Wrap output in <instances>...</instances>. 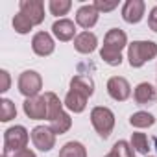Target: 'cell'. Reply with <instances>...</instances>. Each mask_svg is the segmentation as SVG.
I'll return each instance as SVG.
<instances>
[{"label": "cell", "mask_w": 157, "mask_h": 157, "mask_svg": "<svg viewBox=\"0 0 157 157\" xmlns=\"http://www.w3.org/2000/svg\"><path fill=\"white\" fill-rule=\"evenodd\" d=\"M91 124L96 129V133L104 139H107L115 128V113L109 107L104 105H96L91 111Z\"/></svg>", "instance_id": "obj_3"}, {"label": "cell", "mask_w": 157, "mask_h": 157, "mask_svg": "<svg viewBox=\"0 0 157 157\" xmlns=\"http://www.w3.org/2000/svg\"><path fill=\"white\" fill-rule=\"evenodd\" d=\"M87 100H89V98H85V96L80 94V93L68 91L63 104H65V107H67L68 111H72V113H83L85 107H87Z\"/></svg>", "instance_id": "obj_17"}, {"label": "cell", "mask_w": 157, "mask_h": 157, "mask_svg": "<svg viewBox=\"0 0 157 157\" xmlns=\"http://www.w3.org/2000/svg\"><path fill=\"white\" fill-rule=\"evenodd\" d=\"M128 46V35L120 28H111L104 37V46L100 50V57L104 63L111 67H118L122 63V50Z\"/></svg>", "instance_id": "obj_1"}, {"label": "cell", "mask_w": 157, "mask_h": 157, "mask_svg": "<svg viewBox=\"0 0 157 157\" xmlns=\"http://www.w3.org/2000/svg\"><path fill=\"white\" fill-rule=\"evenodd\" d=\"M153 144H155V150H157V137H155V140H153Z\"/></svg>", "instance_id": "obj_31"}, {"label": "cell", "mask_w": 157, "mask_h": 157, "mask_svg": "<svg viewBox=\"0 0 157 157\" xmlns=\"http://www.w3.org/2000/svg\"><path fill=\"white\" fill-rule=\"evenodd\" d=\"M59 157H87V148L78 140H70L63 144V148L59 150Z\"/></svg>", "instance_id": "obj_19"}, {"label": "cell", "mask_w": 157, "mask_h": 157, "mask_svg": "<svg viewBox=\"0 0 157 157\" xmlns=\"http://www.w3.org/2000/svg\"><path fill=\"white\" fill-rule=\"evenodd\" d=\"M21 13H24L33 26H39L44 21V4L43 0H21L19 2Z\"/></svg>", "instance_id": "obj_9"}, {"label": "cell", "mask_w": 157, "mask_h": 157, "mask_svg": "<svg viewBox=\"0 0 157 157\" xmlns=\"http://www.w3.org/2000/svg\"><path fill=\"white\" fill-rule=\"evenodd\" d=\"M0 78H2V85H0V93H8L11 85V78L8 70H0Z\"/></svg>", "instance_id": "obj_28"}, {"label": "cell", "mask_w": 157, "mask_h": 157, "mask_svg": "<svg viewBox=\"0 0 157 157\" xmlns=\"http://www.w3.org/2000/svg\"><path fill=\"white\" fill-rule=\"evenodd\" d=\"M98 17H100L98 10L93 4H85V6H82L80 10L76 11V24L80 28H83L85 32H89L93 26H96Z\"/></svg>", "instance_id": "obj_12"}, {"label": "cell", "mask_w": 157, "mask_h": 157, "mask_svg": "<svg viewBox=\"0 0 157 157\" xmlns=\"http://www.w3.org/2000/svg\"><path fill=\"white\" fill-rule=\"evenodd\" d=\"M98 46V37L93 32H82L74 39V48L80 54H93Z\"/></svg>", "instance_id": "obj_16"}, {"label": "cell", "mask_w": 157, "mask_h": 157, "mask_svg": "<svg viewBox=\"0 0 157 157\" xmlns=\"http://www.w3.org/2000/svg\"><path fill=\"white\" fill-rule=\"evenodd\" d=\"M17 117V107L10 98H2L0 100V120L2 122H10Z\"/></svg>", "instance_id": "obj_22"}, {"label": "cell", "mask_w": 157, "mask_h": 157, "mask_svg": "<svg viewBox=\"0 0 157 157\" xmlns=\"http://www.w3.org/2000/svg\"><path fill=\"white\" fill-rule=\"evenodd\" d=\"M157 98V91L153 85H150L148 82H142L135 87L133 91V100L139 104V105H151Z\"/></svg>", "instance_id": "obj_15"}, {"label": "cell", "mask_w": 157, "mask_h": 157, "mask_svg": "<svg viewBox=\"0 0 157 157\" xmlns=\"http://www.w3.org/2000/svg\"><path fill=\"white\" fill-rule=\"evenodd\" d=\"M146 157H151V155H146Z\"/></svg>", "instance_id": "obj_32"}, {"label": "cell", "mask_w": 157, "mask_h": 157, "mask_svg": "<svg viewBox=\"0 0 157 157\" xmlns=\"http://www.w3.org/2000/svg\"><path fill=\"white\" fill-rule=\"evenodd\" d=\"M32 50L39 56V57H46L50 54H54L56 50V43H54V37L46 32H37L33 37H32Z\"/></svg>", "instance_id": "obj_10"}, {"label": "cell", "mask_w": 157, "mask_h": 157, "mask_svg": "<svg viewBox=\"0 0 157 157\" xmlns=\"http://www.w3.org/2000/svg\"><path fill=\"white\" fill-rule=\"evenodd\" d=\"M144 10H146L144 0H126L122 6V19L128 24H137L142 21Z\"/></svg>", "instance_id": "obj_11"}, {"label": "cell", "mask_w": 157, "mask_h": 157, "mask_svg": "<svg viewBox=\"0 0 157 157\" xmlns=\"http://www.w3.org/2000/svg\"><path fill=\"white\" fill-rule=\"evenodd\" d=\"M32 142L41 151H50L56 146V133L50 129V126H35L30 133Z\"/></svg>", "instance_id": "obj_6"}, {"label": "cell", "mask_w": 157, "mask_h": 157, "mask_svg": "<svg viewBox=\"0 0 157 157\" xmlns=\"http://www.w3.org/2000/svg\"><path fill=\"white\" fill-rule=\"evenodd\" d=\"M105 157H117V155H115V153H113V151H109V153H107V155H105Z\"/></svg>", "instance_id": "obj_30"}, {"label": "cell", "mask_w": 157, "mask_h": 157, "mask_svg": "<svg viewBox=\"0 0 157 157\" xmlns=\"http://www.w3.org/2000/svg\"><path fill=\"white\" fill-rule=\"evenodd\" d=\"M48 122H50V129H52L56 135L67 133V131L70 129V126H72V118H70V115H68L67 111H61L57 117H54V118L48 120Z\"/></svg>", "instance_id": "obj_18"}, {"label": "cell", "mask_w": 157, "mask_h": 157, "mask_svg": "<svg viewBox=\"0 0 157 157\" xmlns=\"http://www.w3.org/2000/svg\"><path fill=\"white\" fill-rule=\"evenodd\" d=\"M52 33L61 43L72 41V39H76V24L70 19H59L52 24Z\"/></svg>", "instance_id": "obj_13"}, {"label": "cell", "mask_w": 157, "mask_h": 157, "mask_svg": "<svg viewBox=\"0 0 157 157\" xmlns=\"http://www.w3.org/2000/svg\"><path fill=\"white\" fill-rule=\"evenodd\" d=\"M131 146L135 151L142 153V155H148L150 151V140H148V135L146 133H131Z\"/></svg>", "instance_id": "obj_21"}, {"label": "cell", "mask_w": 157, "mask_h": 157, "mask_svg": "<svg viewBox=\"0 0 157 157\" xmlns=\"http://www.w3.org/2000/svg\"><path fill=\"white\" fill-rule=\"evenodd\" d=\"M22 109H24V115L28 118H32V120H44L48 117V105H46L44 94L26 98L24 104H22Z\"/></svg>", "instance_id": "obj_7"}, {"label": "cell", "mask_w": 157, "mask_h": 157, "mask_svg": "<svg viewBox=\"0 0 157 157\" xmlns=\"http://www.w3.org/2000/svg\"><path fill=\"white\" fill-rule=\"evenodd\" d=\"M153 57H157V43L133 41L131 44H128V61L133 68H140Z\"/></svg>", "instance_id": "obj_2"}, {"label": "cell", "mask_w": 157, "mask_h": 157, "mask_svg": "<svg viewBox=\"0 0 157 157\" xmlns=\"http://www.w3.org/2000/svg\"><path fill=\"white\" fill-rule=\"evenodd\" d=\"M30 133L24 126H11L4 131V151H17L28 146Z\"/></svg>", "instance_id": "obj_5"}, {"label": "cell", "mask_w": 157, "mask_h": 157, "mask_svg": "<svg viewBox=\"0 0 157 157\" xmlns=\"http://www.w3.org/2000/svg\"><path fill=\"white\" fill-rule=\"evenodd\" d=\"M117 157H135V150L131 146V142L128 140H117L113 144V150H111Z\"/></svg>", "instance_id": "obj_25"}, {"label": "cell", "mask_w": 157, "mask_h": 157, "mask_svg": "<svg viewBox=\"0 0 157 157\" xmlns=\"http://www.w3.org/2000/svg\"><path fill=\"white\" fill-rule=\"evenodd\" d=\"M148 26H150L151 32L157 33V6H153V8L150 10V15H148Z\"/></svg>", "instance_id": "obj_29"}, {"label": "cell", "mask_w": 157, "mask_h": 157, "mask_svg": "<svg viewBox=\"0 0 157 157\" xmlns=\"http://www.w3.org/2000/svg\"><path fill=\"white\" fill-rule=\"evenodd\" d=\"M13 28H15V32H17V33L26 35V33H30V32H32L33 24H32V21H30L24 13H21V11H19V13L13 17Z\"/></svg>", "instance_id": "obj_23"}, {"label": "cell", "mask_w": 157, "mask_h": 157, "mask_svg": "<svg viewBox=\"0 0 157 157\" xmlns=\"http://www.w3.org/2000/svg\"><path fill=\"white\" fill-rule=\"evenodd\" d=\"M70 8H72V2H70V0H50V2H48V10H50V13L56 15V17L67 15V13L70 11Z\"/></svg>", "instance_id": "obj_24"}, {"label": "cell", "mask_w": 157, "mask_h": 157, "mask_svg": "<svg viewBox=\"0 0 157 157\" xmlns=\"http://www.w3.org/2000/svg\"><path fill=\"white\" fill-rule=\"evenodd\" d=\"M107 94L117 100V102H126L131 94V85L126 78L122 76H113L107 80Z\"/></svg>", "instance_id": "obj_8"}, {"label": "cell", "mask_w": 157, "mask_h": 157, "mask_svg": "<svg viewBox=\"0 0 157 157\" xmlns=\"http://www.w3.org/2000/svg\"><path fill=\"white\" fill-rule=\"evenodd\" d=\"M70 91H76L83 94L85 98H91L94 94V82L91 76H85V74H76L72 80H70Z\"/></svg>", "instance_id": "obj_14"}, {"label": "cell", "mask_w": 157, "mask_h": 157, "mask_svg": "<svg viewBox=\"0 0 157 157\" xmlns=\"http://www.w3.org/2000/svg\"><path fill=\"white\" fill-rule=\"evenodd\" d=\"M129 124L137 129H144V128H151L155 124V117L148 111H137L129 117Z\"/></svg>", "instance_id": "obj_20"}, {"label": "cell", "mask_w": 157, "mask_h": 157, "mask_svg": "<svg viewBox=\"0 0 157 157\" xmlns=\"http://www.w3.org/2000/svg\"><path fill=\"white\" fill-rule=\"evenodd\" d=\"M93 6L98 10V13H109L118 6V0H94Z\"/></svg>", "instance_id": "obj_26"}, {"label": "cell", "mask_w": 157, "mask_h": 157, "mask_svg": "<svg viewBox=\"0 0 157 157\" xmlns=\"http://www.w3.org/2000/svg\"><path fill=\"white\" fill-rule=\"evenodd\" d=\"M2 157H37L30 148H22V150H17V151H4Z\"/></svg>", "instance_id": "obj_27"}, {"label": "cell", "mask_w": 157, "mask_h": 157, "mask_svg": "<svg viewBox=\"0 0 157 157\" xmlns=\"http://www.w3.org/2000/svg\"><path fill=\"white\" fill-rule=\"evenodd\" d=\"M17 85H19V93L22 96L33 98V96H39V91L43 89V78L35 70H24L19 76Z\"/></svg>", "instance_id": "obj_4"}]
</instances>
